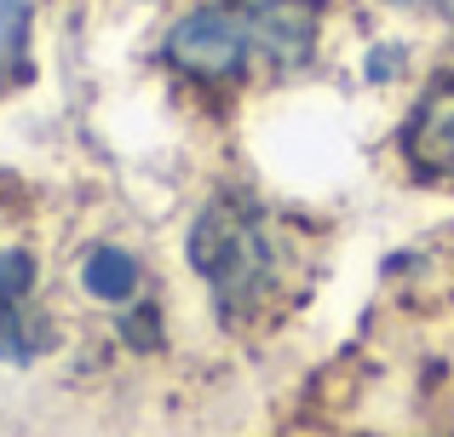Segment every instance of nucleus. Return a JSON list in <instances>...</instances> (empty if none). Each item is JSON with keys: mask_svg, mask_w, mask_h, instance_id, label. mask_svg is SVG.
Returning <instances> with one entry per match:
<instances>
[{"mask_svg": "<svg viewBox=\"0 0 454 437\" xmlns=\"http://www.w3.org/2000/svg\"><path fill=\"white\" fill-rule=\"evenodd\" d=\"M190 265L213 282L224 323H242L247 311H265L277 293V242H270V219L254 202H213L190 230Z\"/></svg>", "mask_w": 454, "mask_h": 437, "instance_id": "nucleus-1", "label": "nucleus"}, {"mask_svg": "<svg viewBox=\"0 0 454 437\" xmlns=\"http://www.w3.org/2000/svg\"><path fill=\"white\" fill-rule=\"evenodd\" d=\"M247 58H254L247 6H196L190 18L173 23V35H167V64L184 69V75H201V81L236 75Z\"/></svg>", "mask_w": 454, "mask_h": 437, "instance_id": "nucleus-2", "label": "nucleus"}, {"mask_svg": "<svg viewBox=\"0 0 454 437\" xmlns=\"http://www.w3.org/2000/svg\"><path fill=\"white\" fill-rule=\"evenodd\" d=\"M317 18L322 0H265V6H247V23H254V58L277 69H300L317 46Z\"/></svg>", "mask_w": 454, "mask_h": 437, "instance_id": "nucleus-3", "label": "nucleus"}, {"mask_svg": "<svg viewBox=\"0 0 454 437\" xmlns=\"http://www.w3.org/2000/svg\"><path fill=\"white\" fill-rule=\"evenodd\" d=\"M403 156L426 173H449L454 179V75L437 81V87L414 104L409 127H403Z\"/></svg>", "mask_w": 454, "mask_h": 437, "instance_id": "nucleus-4", "label": "nucleus"}, {"mask_svg": "<svg viewBox=\"0 0 454 437\" xmlns=\"http://www.w3.org/2000/svg\"><path fill=\"white\" fill-rule=\"evenodd\" d=\"M81 282H87L92 300L121 305V300H133V288H138V265H133V254H121V247H98V254L87 259V270H81Z\"/></svg>", "mask_w": 454, "mask_h": 437, "instance_id": "nucleus-5", "label": "nucleus"}, {"mask_svg": "<svg viewBox=\"0 0 454 437\" xmlns=\"http://www.w3.org/2000/svg\"><path fill=\"white\" fill-rule=\"evenodd\" d=\"M23 18H29V0H0V75L23 69Z\"/></svg>", "mask_w": 454, "mask_h": 437, "instance_id": "nucleus-6", "label": "nucleus"}, {"mask_svg": "<svg viewBox=\"0 0 454 437\" xmlns=\"http://www.w3.org/2000/svg\"><path fill=\"white\" fill-rule=\"evenodd\" d=\"M35 357V346H29V328H23V316H18V305H0V363H29Z\"/></svg>", "mask_w": 454, "mask_h": 437, "instance_id": "nucleus-7", "label": "nucleus"}, {"mask_svg": "<svg viewBox=\"0 0 454 437\" xmlns=\"http://www.w3.org/2000/svg\"><path fill=\"white\" fill-rule=\"evenodd\" d=\"M29 282H35V259L29 254H0V305L6 300H18V293H29Z\"/></svg>", "mask_w": 454, "mask_h": 437, "instance_id": "nucleus-8", "label": "nucleus"}, {"mask_svg": "<svg viewBox=\"0 0 454 437\" xmlns=\"http://www.w3.org/2000/svg\"><path fill=\"white\" fill-rule=\"evenodd\" d=\"M397 58H403V46H380V52L368 58V75H374V81H386V75H391V64H397Z\"/></svg>", "mask_w": 454, "mask_h": 437, "instance_id": "nucleus-9", "label": "nucleus"}, {"mask_svg": "<svg viewBox=\"0 0 454 437\" xmlns=\"http://www.w3.org/2000/svg\"><path fill=\"white\" fill-rule=\"evenodd\" d=\"M127 339H138V346L150 351V346H155V316H150V311H145V316H133V323H127Z\"/></svg>", "mask_w": 454, "mask_h": 437, "instance_id": "nucleus-10", "label": "nucleus"}, {"mask_svg": "<svg viewBox=\"0 0 454 437\" xmlns=\"http://www.w3.org/2000/svg\"><path fill=\"white\" fill-rule=\"evenodd\" d=\"M391 6H437V0H391Z\"/></svg>", "mask_w": 454, "mask_h": 437, "instance_id": "nucleus-11", "label": "nucleus"}]
</instances>
